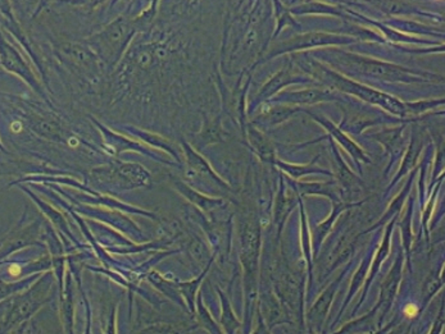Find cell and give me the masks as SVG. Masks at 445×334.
<instances>
[{"label":"cell","mask_w":445,"mask_h":334,"mask_svg":"<svg viewBox=\"0 0 445 334\" xmlns=\"http://www.w3.org/2000/svg\"><path fill=\"white\" fill-rule=\"evenodd\" d=\"M340 62L358 69L360 74L376 77V78L384 80V81L409 83V82L423 81L426 78H438V80L441 78L435 74L416 72L412 69L400 67V66L392 64V63H388V62H383V60H371V58L355 55V54H349V53H340Z\"/></svg>","instance_id":"obj_1"},{"label":"cell","mask_w":445,"mask_h":334,"mask_svg":"<svg viewBox=\"0 0 445 334\" xmlns=\"http://www.w3.org/2000/svg\"><path fill=\"white\" fill-rule=\"evenodd\" d=\"M402 131H403V127L395 128V130H389V131H385L383 134H378L376 136V139H378V141L383 142L386 148H392L399 144Z\"/></svg>","instance_id":"obj_13"},{"label":"cell","mask_w":445,"mask_h":334,"mask_svg":"<svg viewBox=\"0 0 445 334\" xmlns=\"http://www.w3.org/2000/svg\"><path fill=\"white\" fill-rule=\"evenodd\" d=\"M249 134L250 141L256 148L261 158H263L264 160L272 162L273 160V148H272L271 142L268 141L263 134L258 132L254 128H250Z\"/></svg>","instance_id":"obj_10"},{"label":"cell","mask_w":445,"mask_h":334,"mask_svg":"<svg viewBox=\"0 0 445 334\" xmlns=\"http://www.w3.org/2000/svg\"><path fill=\"white\" fill-rule=\"evenodd\" d=\"M295 109H292L289 106H279L271 111L264 113V123H270V125H276L280 123L281 120L287 118L289 116H292L294 113Z\"/></svg>","instance_id":"obj_12"},{"label":"cell","mask_w":445,"mask_h":334,"mask_svg":"<svg viewBox=\"0 0 445 334\" xmlns=\"http://www.w3.org/2000/svg\"><path fill=\"white\" fill-rule=\"evenodd\" d=\"M285 171L289 172L292 176L294 177H301L306 173H312V172H324L318 168H312V167H296V165H287L285 163H279Z\"/></svg>","instance_id":"obj_14"},{"label":"cell","mask_w":445,"mask_h":334,"mask_svg":"<svg viewBox=\"0 0 445 334\" xmlns=\"http://www.w3.org/2000/svg\"><path fill=\"white\" fill-rule=\"evenodd\" d=\"M400 279V265L399 261L395 264V267L392 269V273L388 277L386 282L383 286V291H381V302L385 306H389L390 301L392 300V297L395 295V291L398 287V283Z\"/></svg>","instance_id":"obj_9"},{"label":"cell","mask_w":445,"mask_h":334,"mask_svg":"<svg viewBox=\"0 0 445 334\" xmlns=\"http://www.w3.org/2000/svg\"><path fill=\"white\" fill-rule=\"evenodd\" d=\"M334 293H335V286H331V288L324 291L322 296L320 297V300L312 307V310L310 312L312 321H321V320L324 319L326 312L329 310V306L331 304Z\"/></svg>","instance_id":"obj_11"},{"label":"cell","mask_w":445,"mask_h":334,"mask_svg":"<svg viewBox=\"0 0 445 334\" xmlns=\"http://www.w3.org/2000/svg\"><path fill=\"white\" fill-rule=\"evenodd\" d=\"M289 12L292 15H343L341 9L336 7H332L320 1H310V3H304L301 6H296L292 9H289Z\"/></svg>","instance_id":"obj_7"},{"label":"cell","mask_w":445,"mask_h":334,"mask_svg":"<svg viewBox=\"0 0 445 334\" xmlns=\"http://www.w3.org/2000/svg\"><path fill=\"white\" fill-rule=\"evenodd\" d=\"M186 1H188V3H189V4H194V3H196V1H198V0H186Z\"/></svg>","instance_id":"obj_15"},{"label":"cell","mask_w":445,"mask_h":334,"mask_svg":"<svg viewBox=\"0 0 445 334\" xmlns=\"http://www.w3.org/2000/svg\"><path fill=\"white\" fill-rule=\"evenodd\" d=\"M299 77H294L293 74L287 71H281L276 76H273L270 81L267 82L263 86V89L261 90L259 97L267 99L272 97L273 94H276L280 89H282L284 86H287L289 83H295L299 81Z\"/></svg>","instance_id":"obj_8"},{"label":"cell","mask_w":445,"mask_h":334,"mask_svg":"<svg viewBox=\"0 0 445 334\" xmlns=\"http://www.w3.org/2000/svg\"><path fill=\"white\" fill-rule=\"evenodd\" d=\"M315 119L320 122L322 126L330 132V134L338 140V141L344 146V148H347L348 151L352 154V155L355 156L357 160H361V162H369V159H367V156L363 154L362 150L358 148L357 145H355V142L352 141L350 139H348L345 134H343L341 131H340L339 128H336V127L332 125V122H330L329 119L324 118V117H317V116H313Z\"/></svg>","instance_id":"obj_5"},{"label":"cell","mask_w":445,"mask_h":334,"mask_svg":"<svg viewBox=\"0 0 445 334\" xmlns=\"http://www.w3.org/2000/svg\"><path fill=\"white\" fill-rule=\"evenodd\" d=\"M320 69H321L320 74L329 77L334 88H336L343 92L352 94V95L360 97L371 104L378 105L395 116H404L406 113H408V109H409L408 105L400 102L399 99H397V97L380 92L378 90L371 89L369 86H364L358 82L352 81L347 77L334 72L331 69H327V68L321 67V66H320Z\"/></svg>","instance_id":"obj_2"},{"label":"cell","mask_w":445,"mask_h":334,"mask_svg":"<svg viewBox=\"0 0 445 334\" xmlns=\"http://www.w3.org/2000/svg\"><path fill=\"white\" fill-rule=\"evenodd\" d=\"M278 100L282 102H289V103H294V104H315L324 100H332L335 99V95L329 91L324 90H302V91H294L290 94H282L280 97H276Z\"/></svg>","instance_id":"obj_4"},{"label":"cell","mask_w":445,"mask_h":334,"mask_svg":"<svg viewBox=\"0 0 445 334\" xmlns=\"http://www.w3.org/2000/svg\"><path fill=\"white\" fill-rule=\"evenodd\" d=\"M355 41V37L336 35V34H326V32H308L298 36L292 37L290 40L284 41L278 48H275L271 53V57L284 53L298 52L306 50L318 46H329V45H347L352 44Z\"/></svg>","instance_id":"obj_3"},{"label":"cell","mask_w":445,"mask_h":334,"mask_svg":"<svg viewBox=\"0 0 445 334\" xmlns=\"http://www.w3.org/2000/svg\"><path fill=\"white\" fill-rule=\"evenodd\" d=\"M259 232L248 227L244 233V260H247V267L248 270H254L256 263V253H258V239H259Z\"/></svg>","instance_id":"obj_6"}]
</instances>
